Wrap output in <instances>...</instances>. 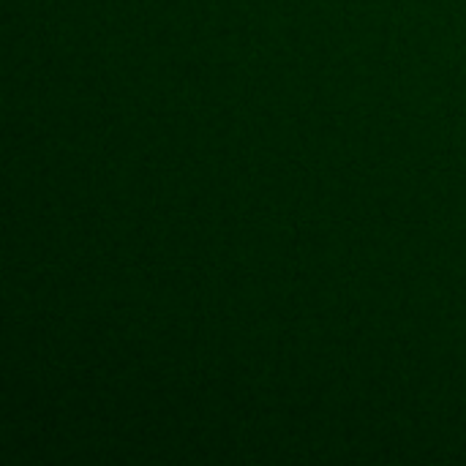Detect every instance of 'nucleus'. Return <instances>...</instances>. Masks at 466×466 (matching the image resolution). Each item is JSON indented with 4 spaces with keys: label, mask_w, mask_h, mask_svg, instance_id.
I'll use <instances>...</instances> for the list:
<instances>
[]
</instances>
